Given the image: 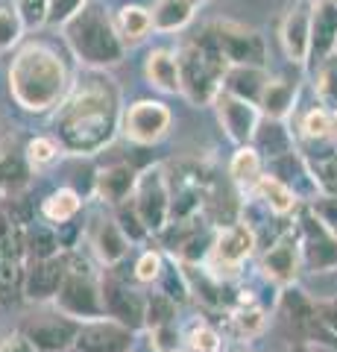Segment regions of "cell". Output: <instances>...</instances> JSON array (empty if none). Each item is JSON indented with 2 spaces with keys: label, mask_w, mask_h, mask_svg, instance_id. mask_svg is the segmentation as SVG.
Instances as JSON below:
<instances>
[{
  "label": "cell",
  "mask_w": 337,
  "mask_h": 352,
  "mask_svg": "<svg viewBox=\"0 0 337 352\" xmlns=\"http://www.w3.org/2000/svg\"><path fill=\"white\" fill-rule=\"evenodd\" d=\"M293 352H305V349H302V346H299V349H293Z\"/></svg>",
  "instance_id": "46"
},
{
  "label": "cell",
  "mask_w": 337,
  "mask_h": 352,
  "mask_svg": "<svg viewBox=\"0 0 337 352\" xmlns=\"http://www.w3.org/2000/svg\"><path fill=\"white\" fill-rule=\"evenodd\" d=\"M270 82V74L264 68H249V65H232L223 76V91L241 97L246 103H261V94Z\"/></svg>",
  "instance_id": "14"
},
{
  "label": "cell",
  "mask_w": 337,
  "mask_h": 352,
  "mask_svg": "<svg viewBox=\"0 0 337 352\" xmlns=\"http://www.w3.org/2000/svg\"><path fill=\"white\" fill-rule=\"evenodd\" d=\"M53 247H56V238H53L47 229H38L36 238H32V252H36L38 258H50Z\"/></svg>",
  "instance_id": "40"
},
{
  "label": "cell",
  "mask_w": 337,
  "mask_h": 352,
  "mask_svg": "<svg viewBox=\"0 0 337 352\" xmlns=\"http://www.w3.org/2000/svg\"><path fill=\"white\" fill-rule=\"evenodd\" d=\"M317 97L323 103L337 109V56L334 53L317 65Z\"/></svg>",
  "instance_id": "30"
},
{
  "label": "cell",
  "mask_w": 337,
  "mask_h": 352,
  "mask_svg": "<svg viewBox=\"0 0 337 352\" xmlns=\"http://www.w3.org/2000/svg\"><path fill=\"white\" fill-rule=\"evenodd\" d=\"M253 232H249L246 226H229V229H223L220 238H217V244H214V252H217V261H223V264H241L249 252H253Z\"/></svg>",
  "instance_id": "21"
},
{
  "label": "cell",
  "mask_w": 337,
  "mask_h": 352,
  "mask_svg": "<svg viewBox=\"0 0 337 352\" xmlns=\"http://www.w3.org/2000/svg\"><path fill=\"white\" fill-rule=\"evenodd\" d=\"M329 124H332V109L314 106L311 112L302 118V132L314 141H323V138H329Z\"/></svg>",
  "instance_id": "33"
},
{
  "label": "cell",
  "mask_w": 337,
  "mask_h": 352,
  "mask_svg": "<svg viewBox=\"0 0 337 352\" xmlns=\"http://www.w3.org/2000/svg\"><path fill=\"white\" fill-rule=\"evenodd\" d=\"M135 208L141 214V223L150 229H165V220L170 212V194H167V179L165 170L159 168H147L138 176L135 185Z\"/></svg>",
  "instance_id": "6"
},
{
  "label": "cell",
  "mask_w": 337,
  "mask_h": 352,
  "mask_svg": "<svg viewBox=\"0 0 337 352\" xmlns=\"http://www.w3.org/2000/svg\"><path fill=\"white\" fill-rule=\"evenodd\" d=\"M311 12H314V3L299 0V3H293L288 9L285 21H281L279 38H281V47H285V56L293 65L311 62Z\"/></svg>",
  "instance_id": "9"
},
{
  "label": "cell",
  "mask_w": 337,
  "mask_h": 352,
  "mask_svg": "<svg viewBox=\"0 0 337 352\" xmlns=\"http://www.w3.org/2000/svg\"><path fill=\"white\" fill-rule=\"evenodd\" d=\"M241 329H244V332H255V329H261V314L258 311L241 314Z\"/></svg>",
  "instance_id": "44"
},
{
  "label": "cell",
  "mask_w": 337,
  "mask_h": 352,
  "mask_svg": "<svg viewBox=\"0 0 337 352\" xmlns=\"http://www.w3.org/2000/svg\"><path fill=\"white\" fill-rule=\"evenodd\" d=\"M59 153H62V147H59L56 138L38 135V138H32L30 144H27L24 156H27V162L32 164V168H45V164H50V162L59 159Z\"/></svg>",
  "instance_id": "32"
},
{
  "label": "cell",
  "mask_w": 337,
  "mask_h": 352,
  "mask_svg": "<svg viewBox=\"0 0 337 352\" xmlns=\"http://www.w3.org/2000/svg\"><path fill=\"white\" fill-rule=\"evenodd\" d=\"M179 59V80L182 94L188 97L194 106H209L223 88V76L229 71V62L223 59L220 47L214 41L211 27L202 32L197 41L185 44L176 53Z\"/></svg>",
  "instance_id": "4"
},
{
  "label": "cell",
  "mask_w": 337,
  "mask_h": 352,
  "mask_svg": "<svg viewBox=\"0 0 337 352\" xmlns=\"http://www.w3.org/2000/svg\"><path fill=\"white\" fill-rule=\"evenodd\" d=\"M68 270L59 258H38L36 267L30 270L27 276V296L30 300H47V296H56Z\"/></svg>",
  "instance_id": "17"
},
{
  "label": "cell",
  "mask_w": 337,
  "mask_h": 352,
  "mask_svg": "<svg viewBox=\"0 0 337 352\" xmlns=\"http://www.w3.org/2000/svg\"><path fill=\"white\" fill-rule=\"evenodd\" d=\"M21 32H24V21H21V15L12 6H0V53L12 50L21 41Z\"/></svg>",
  "instance_id": "31"
},
{
  "label": "cell",
  "mask_w": 337,
  "mask_h": 352,
  "mask_svg": "<svg viewBox=\"0 0 337 352\" xmlns=\"http://www.w3.org/2000/svg\"><path fill=\"white\" fill-rule=\"evenodd\" d=\"M15 244H18V238H15V226L9 223V217L0 212V252L3 256H12L15 252Z\"/></svg>",
  "instance_id": "39"
},
{
  "label": "cell",
  "mask_w": 337,
  "mask_h": 352,
  "mask_svg": "<svg viewBox=\"0 0 337 352\" xmlns=\"http://www.w3.org/2000/svg\"><path fill=\"white\" fill-rule=\"evenodd\" d=\"M135 185H138V176L129 164H108V168H103L97 173L94 188H97V197H100L103 203L117 206L135 191Z\"/></svg>",
  "instance_id": "16"
},
{
  "label": "cell",
  "mask_w": 337,
  "mask_h": 352,
  "mask_svg": "<svg viewBox=\"0 0 337 352\" xmlns=\"http://www.w3.org/2000/svg\"><path fill=\"white\" fill-rule=\"evenodd\" d=\"M229 173H232L235 182H241V185H255V182L261 179V156H258V150H255L253 144L237 150L235 156H232Z\"/></svg>",
  "instance_id": "28"
},
{
  "label": "cell",
  "mask_w": 337,
  "mask_h": 352,
  "mask_svg": "<svg viewBox=\"0 0 337 352\" xmlns=\"http://www.w3.org/2000/svg\"><path fill=\"white\" fill-rule=\"evenodd\" d=\"M334 56H337V44H334Z\"/></svg>",
  "instance_id": "47"
},
{
  "label": "cell",
  "mask_w": 337,
  "mask_h": 352,
  "mask_svg": "<svg viewBox=\"0 0 337 352\" xmlns=\"http://www.w3.org/2000/svg\"><path fill=\"white\" fill-rule=\"evenodd\" d=\"M62 30L73 56L82 65H89V68H97V71L112 68L126 53V44L117 36L115 21L106 15V9L97 0H85V6Z\"/></svg>",
  "instance_id": "3"
},
{
  "label": "cell",
  "mask_w": 337,
  "mask_h": 352,
  "mask_svg": "<svg viewBox=\"0 0 337 352\" xmlns=\"http://www.w3.org/2000/svg\"><path fill=\"white\" fill-rule=\"evenodd\" d=\"M170 109L159 100H138L126 109L124 115V132L135 144H156L167 135L170 129Z\"/></svg>",
  "instance_id": "8"
},
{
  "label": "cell",
  "mask_w": 337,
  "mask_h": 352,
  "mask_svg": "<svg viewBox=\"0 0 337 352\" xmlns=\"http://www.w3.org/2000/svg\"><path fill=\"white\" fill-rule=\"evenodd\" d=\"M253 147L258 153H267V156H276V159L293 153L290 150V135H288V129L281 126V120H267V124H258Z\"/></svg>",
  "instance_id": "25"
},
{
  "label": "cell",
  "mask_w": 337,
  "mask_h": 352,
  "mask_svg": "<svg viewBox=\"0 0 337 352\" xmlns=\"http://www.w3.org/2000/svg\"><path fill=\"white\" fill-rule=\"evenodd\" d=\"M129 344V329L117 323H91L77 335L80 352H126Z\"/></svg>",
  "instance_id": "13"
},
{
  "label": "cell",
  "mask_w": 337,
  "mask_h": 352,
  "mask_svg": "<svg viewBox=\"0 0 337 352\" xmlns=\"http://www.w3.org/2000/svg\"><path fill=\"white\" fill-rule=\"evenodd\" d=\"M314 179H317L332 197H337V156L323 159L317 164V170H314Z\"/></svg>",
  "instance_id": "37"
},
{
  "label": "cell",
  "mask_w": 337,
  "mask_h": 352,
  "mask_svg": "<svg viewBox=\"0 0 337 352\" xmlns=\"http://www.w3.org/2000/svg\"><path fill=\"white\" fill-rule=\"evenodd\" d=\"M47 6L50 0H18L15 12L24 21V27H41L47 24Z\"/></svg>",
  "instance_id": "34"
},
{
  "label": "cell",
  "mask_w": 337,
  "mask_h": 352,
  "mask_svg": "<svg viewBox=\"0 0 337 352\" xmlns=\"http://www.w3.org/2000/svg\"><path fill=\"white\" fill-rule=\"evenodd\" d=\"M147 314H150L147 320L153 323V326H167V323H170V317L176 314V305H173L170 296H161V294H156L153 300H150Z\"/></svg>",
  "instance_id": "36"
},
{
  "label": "cell",
  "mask_w": 337,
  "mask_h": 352,
  "mask_svg": "<svg viewBox=\"0 0 337 352\" xmlns=\"http://www.w3.org/2000/svg\"><path fill=\"white\" fill-rule=\"evenodd\" d=\"M197 3H200V0H156L153 9H150L153 30H159V32H176V30H182L185 24H191Z\"/></svg>",
  "instance_id": "19"
},
{
  "label": "cell",
  "mask_w": 337,
  "mask_h": 352,
  "mask_svg": "<svg viewBox=\"0 0 337 352\" xmlns=\"http://www.w3.org/2000/svg\"><path fill=\"white\" fill-rule=\"evenodd\" d=\"M255 191L276 214H288L290 208L297 206V191L281 182L276 173H261V179L255 182Z\"/></svg>",
  "instance_id": "23"
},
{
  "label": "cell",
  "mask_w": 337,
  "mask_h": 352,
  "mask_svg": "<svg viewBox=\"0 0 337 352\" xmlns=\"http://www.w3.org/2000/svg\"><path fill=\"white\" fill-rule=\"evenodd\" d=\"M329 138L337 141V109H332V124H329Z\"/></svg>",
  "instance_id": "45"
},
{
  "label": "cell",
  "mask_w": 337,
  "mask_h": 352,
  "mask_svg": "<svg viewBox=\"0 0 337 352\" xmlns=\"http://www.w3.org/2000/svg\"><path fill=\"white\" fill-rule=\"evenodd\" d=\"M144 74H147V82L159 88L165 94H176L182 91V80H179V59L176 53L167 50V47H156L150 50L147 65H144Z\"/></svg>",
  "instance_id": "15"
},
{
  "label": "cell",
  "mask_w": 337,
  "mask_h": 352,
  "mask_svg": "<svg viewBox=\"0 0 337 352\" xmlns=\"http://www.w3.org/2000/svg\"><path fill=\"white\" fill-rule=\"evenodd\" d=\"M80 212V197L71 188H59L56 194H50L45 200V217L53 220V223H65L73 214Z\"/></svg>",
  "instance_id": "29"
},
{
  "label": "cell",
  "mask_w": 337,
  "mask_h": 352,
  "mask_svg": "<svg viewBox=\"0 0 337 352\" xmlns=\"http://www.w3.org/2000/svg\"><path fill=\"white\" fill-rule=\"evenodd\" d=\"M94 247L97 252H100V258L103 261H117V258H124V252H126V235H124V229L115 223V220H103L100 229H97V238H94Z\"/></svg>",
  "instance_id": "27"
},
{
  "label": "cell",
  "mask_w": 337,
  "mask_h": 352,
  "mask_svg": "<svg viewBox=\"0 0 337 352\" xmlns=\"http://www.w3.org/2000/svg\"><path fill=\"white\" fill-rule=\"evenodd\" d=\"M0 346H3V344H0Z\"/></svg>",
  "instance_id": "49"
},
{
  "label": "cell",
  "mask_w": 337,
  "mask_h": 352,
  "mask_svg": "<svg viewBox=\"0 0 337 352\" xmlns=\"http://www.w3.org/2000/svg\"><path fill=\"white\" fill-rule=\"evenodd\" d=\"M56 300H59V305L65 308V311L73 314V317H97L103 311L97 288L89 279L77 276V273H68V276H65Z\"/></svg>",
  "instance_id": "11"
},
{
  "label": "cell",
  "mask_w": 337,
  "mask_h": 352,
  "mask_svg": "<svg viewBox=\"0 0 337 352\" xmlns=\"http://www.w3.org/2000/svg\"><path fill=\"white\" fill-rule=\"evenodd\" d=\"M117 126H121V97L112 80L100 74H91L85 82L71 88L53 120L59 147L73 156H94L108 147Z\"/></svg>",
  "instance_id": "1"
},
{
  "label": "cell",
  "mask_w": 337,
  "mask_h": 352,
  "mask_svg": "<svg viewBox=\"0 0 337 352\" xmlns=\"http://www.w3.org/2000/svg\"><path fill=\"white\" fill-rule=\"evenodd\" d=\"M305 256L314 270L337 267V238L320 217H311L305 223Z\"/></svg>",
  "instance_id": "12"
},
{
  "label": "cell",
  "mask_w": 337,
  "mask_h": 352,
  "mask_svg": "<svg viewBox=\"0 0 337 352\" xmlns=\"http://www.w3.org/2000/svg\"><path fill=\"white\" fill-rule=\"evenodd\" d=\"M191 346H194V352H217V335L211 332V329H205V326H200V329H194V335H191Z\"/></svg>",
  "instance_id": "38"
},
{
  "label": "cell",
  "mask_w": 337,
  "mask_h": 352,
  "mask_svg": "<svg viewBox=\"0 0 337 352\" xmlns=\"http://www.w3.org/2000/svg\"><path fill=\"white\" fill-rule=\"evenodd\" d=\"M9 94L24 112H50L71 94V76L59 53L41 41L24 44L9 65Z\"/></svg>",
  "instance_id": "2"
},
{
  "label": "cell",
  "mask_w": 337,
  "mask_h": 352,
  "mask_svg": "<svg viewBox=\"0 0 337 352\" xmlns=\"http://www.w3.org/2000/svg\"><path fill=\"white\" fill-rule=\"evenodd\" d=\"M106 308L121 323H129V326H138L141 317H144V302H141V296L132 294V291H124V288H108L106 291Z\"/></svg>",
  "instance_id": "26"
},
{
  "label": "cell",
  "mask_w": 337,
  "mask_h": 352,
  "mask_svg": "<svg viewBox=\"0 0 337 352\" xmlns=\"http://www.w3.org/2000/svg\"><path fill=\"white\" fill-rule=\"evenodd\" d=\"M334 238H337V226H334Z\"/></svg>",
  "instance_id": "48"
},
{
  "label": "cell",
  "mask_w": 337,
  "mask_h": 352,
  "mask_svg": "<svg viewBox=\"0 0 337 352\" xmlns=\"http://www.w3.org/2000/svg\"><path fill=\"white\" fill-rule=\"evenodd\" d=\"M0 352H38L36 344H32L30 338H12V340H6L3 346H0Z\"/></svg>",
  "instance_id": "42"
},
{
  "label": "cell",
  "mask_w": 337,
  "mask_h": 352,
  "mask_svg": "<svg viewBox=\"0 0 337 352\" xmlns=\"http://www.w3.org/2000/svg\"><path fill=\"white\" fill-rule=\"evenodd\" d=\"M258 106L267 120H285L293 109H297V85L290 80H273V76H270Z\"/></svg>",
  "instance_id": "18"
},
{
  "label": "cell",
  "mask_w": 337,
  "mask_h": 352,
  "mask_svg": "<svg viewBox=\"0 0 337 352\" xmlns=\"http://www.w3.org/2000/svg\"><path fill=\"white\" fill-rule=\"evenodd\" d=\"M85 6V0H50L47 6V24H68V21Z\"/></svg>",
  "instance_id": "35"
},
{
  "label": "cell",
  "mask_w": 337,
  "mask_h": 352,
  "mask_svg": "<svg viewBox=\"0 0 337 352\" xmlns=\"http://www.w3.org/2000/svg\"><path fill=\"white\" fill-rule=\"evenodd\" d=\"M334 3H337V0H334Z\"/></svg>",
  "instance_id": "50"
},
{
  "label": "cell",
  "mask_w": 337,
  "mask_h": 352,
  "mask_svg": "<svg viewBox=\"0 0 337 352\" xmlns=\"http://www.w3.org/2000/svg\"><path fill=\"white\" fill-rule=\"evenodd\" d=\"M115 27H117V36L124 38V44H138L153 30V18H150L144 6H121L117 9Z\"/></svg>",
  "instance_id": "22"
},
{
  "label": "cell",
  "mask_w": 337,
  "mask_h": 352,
  "mask_svg": "<svg viewBox=\"0 0 337 352\" xmlns=\"http://www.w3.org/2000/svg\"><path fill=\"white\" fill-rule=\"evenodd\" d=\"M214 109H217V118H220V126L226 129V135L235 144H241V147L253 144L258 124H261V109L255 103H246L241 97L220 88V94L214 97Z\"/></svg>",
  "instance_id": "7"
},
{
  "label": "cell",
  "mask_w": 337,
  "mask_h": 352,
  "mask_svg": "<svg viewBox=\"0 0 337 352\" xmlns=\"http://www.w3.org/2000/svg\"><path fill=\"white\" fill-rule=\"evenodd\" d=\"M36 349H45V352H62L68 349L73 340H77V326L68 323V320H45V323H36L27 335Z\"/></svg>",
  "instance_id": "20"
},
{
  "label": "cell",
  "mask_w": 337,
  "mask_h": 352,
  "mask_svg": "<svg viewBox=\"0 0 337 352\" xmlns=\"http://www.w3.org/2000/svg\"><path fill=\"white\" fill-rule=\"evenodd\" d=\"M264 270L279 282H290L297 276V241L285 238L276 247H270L264 256Z\"/></svg>",
  "instance_id": "24"
},
{
  "label": "cell",
  "mask_w": 337,
  "mask_h": 352,
  "mask_svg": "<svg viewBox=\"0 0 337 352\" xmlns=\"http://www.w3.org/2000/svg\"><path fill=\"white\" fill-rule=\"evenodd\" d=\"M317 314H320V320L325 326H332L334 332H337V302H323L317 305Z\"/></svg>",
  "instance_id": "43"
},
{
  "label": "cell",
  "mask_w": 337,
  "mask_h": 352,
  "mask_svg": "<svg viewBox=\"0 0 337 352\" xmlns=\"http://www.w3.org/2000/svg\"><path fill=\"white\" fill-rule=\"evenodd\" d=\"M211 32L229 68L232 65H249V68H264L267 65V44L258 30L237 24V21H217Z\"/></svg>",
  "instance_id": "5"
},
{
  "label": "cell",
  "mask_w": 337,
  "mask_h": 352,
  "mask_svg": "<svg viewBox=\"0 0 337 352\" xmlns=\"http://www.w3.org/2000/svg\"><path fill=\"white\" fill-rule=\"evenodd\" d=\"M337 44V3L334 0H317L311 12V59L323 62L334 53Z\"/></svg>",
  "instance_id": "10"
},
{
  "label": "cell",
  "mask_w": 337,
  "mask_h": 352,
  "mask_svg": "<svg viewBox=\"0 0 337 352\" xmlns=\"http://www.w3.org/2000/svg\"><path fill=\"white\" fill-rule=\"evenodd\" d=\"M159 267H161L159 256H156V252H147V256L138 261V279H144V282L156 279V276H159Z\"/></svg>",
  "instance_id": "41"
}]
</instances>
